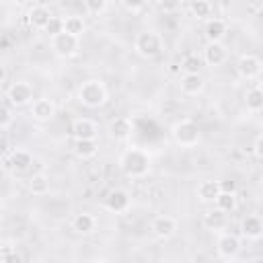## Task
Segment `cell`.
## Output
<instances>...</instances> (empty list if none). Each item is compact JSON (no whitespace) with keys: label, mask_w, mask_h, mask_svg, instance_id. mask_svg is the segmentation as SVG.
<instances>
[{"label":"cell","mask_w":263,"mask_h":263,"mask_svg":"<svg viewBox=\"0 0 263 263\" xmlns=\"http://www.w3.org/2000/svg\"><path fill=\"white\" fill-rule=\"evenodd\" d=\"M55 115V103L51 99H35L31 103V117L35 121H49Z\"/></svg>","instance_id":"cell-13"},{"label":"cell","mask_w":263,"mask_h":263,"mask_svg":"<svg viewBox=\"0 0 263 263\" xmlns=\"http://www.w3.org/2000/svg\"><path fill=\"white\" fill-rule=\"evenodd\" d=\"M203 62L208 64V66H212V68H218V66H222V64H226V60H228V51H226V47L222 45V41H208L205 43V47H203Z\"/></svg>","instance_id":"cell-11"},{"label":"cell","mask_w":263,"mask_h":263,"mask_svg":"<svg viewBox=\"0 0 263 263\" xmlns=\"http://www.w3.org/2000/svg\"><path fill=\"white\" fill-rule=\"evenodd\" d=\"M64 31V18L62 16H51V21L47 23V27L43 29V33L51 39V37H55L58 33H62Z\"/></svg>","instance_id":"cell-31"},{"label":"cell","mask_w":263,"mask_h":263,"mask_svg":"<svg viewBox=\"0 0 263 263\" xmlns=\"http://www.w3.org/2000/svg\"><path fill=\"white\" fill-rule=\"evenodd\" d=\"M201 64H203V58H199L197 53H185L181 60V70L185 74H197L201 70Z\"/></svg>","instance_id":"cell-28"},{"label":"cell","mask_w":263,"mask_h":263,"mask_svg":"<svg viewBox=\"0 0 263 263\" xmlns=\"http://www.w3.org/2000/svg\"><path fill=\"white\" fill-rule=\"evenodd\" d=\"M105 208L111 212V214H127L129 208H132V197L125 189H111L105 197Z\"/></svg>","instance_id":"cell-10"},{"label":"cell","mask_w":263,"mask_h":263,"mask_svg":"<svg viewBox=\"0 0 263 263\" xmlns=\"http://www.w3.org/2000/svg\"><path fill=\"white\" fill-rule=\"evenodd\" d=\"M150 230L158 240H171L179 230V222H177V218H173L168 214H162V216H156L150 222Z\"/></svg>","instance_id":"cell-8"},{"label":"cell","mask_w":263,"mask_h":263,"mask_svg":"<svg viewBox=\"0 0 263 263\" xmlns=\"http://www.w3.org/2000/svg\"><path fill=\"white\" fill-rule=\"evenodd\" d=\"M171 136H173V142L179 146V148H195L201 140V134H199V127L195 121L191 119H181L177 121L173 127H171Z\"/></svg>","instance_id":"cell-3"},{"label":"cell","mask_w":263,"mask_h":263,"mask_svg":"<svg viewBox=\"0 0 263 263\" xmlns=\"http://www.w3.org/2000/svg\"><path fill=\"white\" fill-rule=\"evenodd\" d=\"M74 156L80 160H90L99 154V142L97 138H84V140H74Z\"/></svg>","instance_id":"cell-16"},{"label":"cell","mask_w":263,"mask_h":263,"mask_svg":"<svg viewBox=\"0 0 263 263\" xmlns=\"http://www.w3.org/2000/svg\"><path fill=\"white\" fill-rule=\"evenodd\" d=\"M97 218L90 214V212H80V214H76L74 216V220H72V230L76 232V234H82V236H88V234H92L95 230H97Z\"/></svg>","instance_id":"cell-17"},{"label":"cell","mask_w":263,"mask_h":263,"mask_svg":"<svg viewBox=\"0 0 263 263\" xmlns=\"http://www.w3.org/2000/svg\"><path fill=\"white\" fill-rule=\"evenodd\" d=\"M253 154H255L259 160H263V134L255 138V142H253Z\"/></svg>","instance_id":"cell-36"},{"label":"cell","mask_w":263,"mask_h":263,"mask_svg":"<svg viewBox=\"0 0 263 263\" xmlns=\"http://www.w3.org/2000/svg\"><path fill=\"white\" fill-rule=\"evenodd\" d=\"M245 107L251 113L263 111V88L261 86H253L245 92Z\"/></svg>","instance_id":"cell-25"},{"label":"cell","mask_w":263,"mask_h":263,"mask_svg":"<svg viewBox=\"0 0 263 263\" xmlns=\"http://www.w3.org/2000/svg\"><path fill=\"white\" fill-rule=\"evenodd\" d=\"M0 261H2V263H14V261H18L16 249H14V247H8V245L0 247Z\"/></svg>","instance_id":"cell-35"},{"label":"cell","mask_w":263,"mask_h":263,"mask_svg":"<svg viewBox=\"0 0 263 263\" xmlns=\"http://www.w3.org/2000/svg\"><path fill=\"white\" fill-rule=\"evenodd\" d=\"M4 80H6V68L2 66V68H0V82H4Z\"/></svg>","instance_id":"cell-38"},{"label":"cell","mask_w":263,"mask_h":263,"mask_svg":"<svg viewBox=\"0 0 263 263\" xmlns=\"http://www.w3.org/2000/svg\"><path fill=\"white\" fill-rule=\"evenodd\" d=\"M10 2H14V4H27L29 0H10Z\"/></svg>","instance_id":"cell-40"},{"label":"cell","mask_w":263,"mask_h":263,"mask_svg":"<svg viewBox=\"0 0 263 263\" xmlns=\"http://www.w3.org/2000/svg\"><path fill=\"white\" fill-rule=\"evenodd\" d=\"M31 164H33V156H31L27 150H23V148L12 150V152L8 154V158H6V166H10V168L16 171V173L27 171Z\"/></svg>","instance_id":"cell-22"},{"label":"cell","mask_w":263,"mask_h":263,"mask_svg":"<svg viewBox=\"0 0 263 263\" xmlns=\"http://www.w3.org/2000/svg\"><path fill=\"white\" fill-rule=\"evenodd\" d=\"M261 70H263V62L255 53H245L236 62V72L245 80H257V76H259Z\"/></svg>","instance_id":"cell-9"},{"label":"cell","mask_w":263,"mask_h":263,"mask_svg":"<svg viewBox=\"0 0 263 263\" xmlns=\"http://www.w3.org/2000/svg\"><path fill=\"white\" fill-rule=\"evenodd\" d=\"M64 31L72 33L76 37H82L86 31V23L80 14H68V16H64Z\"/></svg>","instance_id":"cell-26"},{"label":"cell","mask_w":263,"mask_h":263,"mask_svg":"<svg viewBox=\"0 0 263 263\" xmlns=\"http://www.w3.org/2000/svg\"><path fill=\"white\" fill-rule=\"evenodd\" d=\"M240 230H242V236L249 238V240H259L263 238V220L259 216H245L242 222H240Z\"/></svg>","instance_id":"cell-19"},{"label":"cell","mask_w":263,"mask_h":263,"mask_svg":"<svg viewBox=\"0 0 263 263\" xmlns=\"http://www.w3.org/2000/svg\"><path fill=\"white\" fill-rule=\"evenodd\" d=\"M84 8L88 14L99 16L109 8V0H84Z\"/></svg>","instance_id":"cell-30"},{"label":"cell","mask_w":263,"mask_h":263,"mask_svg":"<svg viewBox=\"0 0 263 263\" xmlns=\"http://www.w3.org/2000/svg\"><path fill=\"white\" fill-rule=\"evenodd\" d=\"M35 99V88L27 80H16L6 88V101L12 107H27Z\"/></svg>","instance_id":"cell-6"},{"label":"cell","mask_w":263,"mask_h":263,"mask_svg":"<svg viewBox=\"0 0 263 263\" xmlns=\"http://www.w3.org/2000/svg\"><path fill=\"white\" fill-rule=\"evenodd\" d=\"M216 253L224 261H234L240 253V238L232 232H220L216 242Z\"/></svg>","instance_id":"cell-7"},{"label":"cell","mask_w":263,"mask_h":263,"mask_svg":"<svg viewBox=\"0 0 263 263\" xmlns=\"http://www.w3.org/2000/svg\"><path fill=\"white\" fill-rule=\"evenodd\" d=\"M179 84H181V92H183L185 97H197V95H201L203 88H205V80L201 78L199 72H197V74H183Z\"/></svg>","instance_id":"cell-14"},{"label":"cell","mask_w":263,"mask_h":263,"mask_svg":"<svg viewBox=\"0 0 263 263\" xmlns=\"http://www.w3.org/2000/svg\"><path fill=\"white\" fill-rule=\"evenodd\" d=\"M132 132H134V123L129 117H115L109 121V136L115 140V142H125L132 138Z\"/></svg>","instance_id":"cell-12"},{"label":"cell","mask_w":263,"mask_h":263,"mask_svg":"<svg viewBox=\"0 0 263 263\" xmlns=\"http://www.w3.org/2000/svg\"><path fill=\"white\" fill-rule=\"evenodd\" d=\"M203 226L208 228V230H212V232H224L226 230V226H228V218H226V212H222L220 208H214V210H208L205 214H203Z\"/></svg>","instance_id":"cell-15"},{"label":"cell","mask_w":263,"mask_h":263,"mask_svg":"<svg viewBox=\"0 0 263 263\" xmlns=\"http://www.w3.org/2000/svg\"><path fill=\"white\" fill-rule=\"evenodd\" d=\"M27 189L33 193V195H47L49 193V177L43 173V171H39V173H33L31 177H29V181H27Z\"/></svg>","instance_id":"cell-24"},{"label":"cell","mask_w":263,"mask_h":263,"mask_svg":"<svg viewBox=\"0 0 263 263\" xmlns=\"http://www.w3.org/2000/svg\"><path fill=\"white\" fill-rule=\"evenodd\" d=\"M49 45H51V51H53L58 58L68 60V58H74V55L78 53V49H80V37L62 31V33H58L55 37L49 39Z\"/></svg>","instance_id":"cell-5"},{"label":"cell","mask_w":263,"mask_h":263,"mask_svg":"<svg viewBox=\"0 0 263 263\" xmlns=\"http://www.w3.org/2000/svg\"><path fill=\"white\" fill-rule=\"evenodd\" d=\"M76 99L80 105H84L86 109H99L109 101V90L105 86L103 80L99 78H88L84 80L78 90H76Z\"/></svg>","instance_id":"cell-2"},{"label":"cell","mask_w":263,"mask_h":263,"mask_svg":"<svg viewBox=\"0 0 263 263\" xmlns=\"http://www.w3.org/2000/svg\"><path fill=\"white\" fill-rule=\"evenodd\" d=\"M117 164H119V168H121V173L125 177L144 179L152 171V156H150L148 150H144L140 146H129L119 154Z\"/></svg>","instance_id":"cell-1"},{"label":"cell","mask_w":263,"mask_h":263,"mask_svg":"<svg viewBox=\"0 0 263 263\" xmlns=\"http://www.w3.org/2000/svg\"><path fill=\"white\" fill-rule=\"evenodd\" d=\"M119 4L127 10V12H132V14H138L140 10H144V6L148 4V0H119Z\"/></svg>","instance_id":"cell-34"},{"label":"cell","mask_w":263,"mask_h":263,"mask_svg":"<svg viewBox=\"0 0 263 263\" xmlns=\"http://www.w3.org/2000/svg\"><path fill=\"white\" fill-rule=\"evenodd\" d=\"M257 80H259V86H261V88H263V70H261V72H259V76H257Z\"/></svg>","instance_id":"cell-39"},{"label":"cell","mask_w":263,"mask_h":263,"mask_svg":"<svg viewBox=\"0 0 263 263\" xmlns=\"http://www.w3.org/2000/svg\"><path fill=\"white\" fill-rule=\"evenodd\" d=\"M51 12H49V8L47 6H43V4H37V6H33L31 10H29V14H27V21H29V25L33 27V29H37V31H43L45 27H47V23L51 21Z\"/></svg>","instance_id":"cell-21"},{"label":"cell","mask_w":263,"mask_h":263,"mask_svg":"<svg viewBox=\"0 0 263 263\" xmlns=\"http://www.w3.org/2000/svg\"><path fill=\"white\" fill-rule=\"evenodd\" d=\"M134 49L140 58L152 60L162 51V37L156 31H140L134 39Z\"/></svg>","instance_id":"cell-4"},{"label":"cell","mask_w":263,"mask_h":263,"mask_svg":"<svg viewBox=\"0 0 263 263\" xmlns=\"http://www.w3.org/2000/svg\"><path fill=\"white\" fill-rule=\"evenodd\" d=\"M220 187H222V191H232V193H236V183H234V181H220Z\"/></svg>","instance_id":"cell-37"},{"label":"cell","mask_w":263,"mask_h":263,"mask_svg":"<svg viewBox=\"0 0 263 263\" xmlns=\"http://www.w3.org/2000/svg\"><path fill=\"white\" fill-rule=\"evenodd\" d=\"M154 2H156L158 10L164 14H173L181 8V0H154Z\"/></svg>","instance_id":"cell-33"},{"label":"cell","mask_w":263,"mask_h":263,"mask_svg":"<svg viewBox=\"0 0 263 263\" xmlns=\"http://www.w3.org/2000/svg\"><path fill=\"white\" fill-rule=\"evenodd\" d=\"M189 10L197 21H208L212 16V4L208 0H191Z\"/></svg>","instance_id":"cell-27"},{"label":"cell","mask_w":263,"mask_h":263,"mask_svg":"<svg viewBox=\"0 0 263 263\" xmlns=\"http://www.w3.org/2000/svg\"><path fill=\"white\" fill-rule=\"evenodd\" d=\"M99 129H97V123L88 117H78L74 119L72 123V136L74 140H84V138H97Z\"/></svg>","instance_id":"cell-20"},{"label":"cell","mask_w":263,"mask_h":263,"mask_svg":"<svg viewBox=\"0 0 263 263\" xmlns=\"http://www.w3.org/2000/svg\"><path fill=\"white\" fill-rule=\"evenodd\" d=\"M228 33V25L224 18H208L205 23V39L208 41H222Z\"/></svg>","instance_id":"cell-23"},{"label":"cell","mask_w":263,"mask_h":263,"mask_svg":"<svg viewBox=\"0 0 263 263\" xmlns=\"http://www.w3.org/2000/svg\"><path fill=\"white\" fill-rule=\"evenodd\" d=\"M220 191H222L220 181H214V179H203L197 185V197L201 203H214L218 199Z\"/></svg>","instance_id":"cell-18"},{"label":"cell","mask_w":263,"mask_h":263,"mask_svg":"<svg viewBox=\"0 0 263 263\" xmlns=\"http://www.w3.org/2000/svg\"><path fill=\"white\" fill-rule=\"evenodd\" d=\"M12 105L6 101L2 107H0V129L2 132H6L8 127H10V123H12V109H10Z\"/></svg>","instance_id":"cell-32"},{"label":"cell","mask_w":263,"mask_h":263,"mask_svg":"<svg viewBox=\"0 0 263 263\" xmlns=\"http://www.w3.org/2000/svg\"><path fill=\"white\" fill-rule=\"evenodd\" d=\"M214 203H216V208H220L222 212L230 214V212L236 210V193H232V191H220V195H218V199H216Z\"/></svg>","instance_id":"cell-29"}]
</instances>
